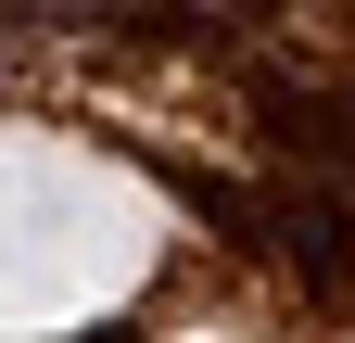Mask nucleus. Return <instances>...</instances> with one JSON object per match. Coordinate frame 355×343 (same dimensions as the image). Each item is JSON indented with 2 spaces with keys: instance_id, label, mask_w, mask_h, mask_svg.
Listing matches in <instances>:
<instances>
[{
  "instance_id": "f257e3e1",
  "label": "nucleus",
  "mask_w": 355,
  "mask_h": 343,
  "mask_svg": "<svg viewBox=\"0 0 355 343\" xmlns=\"http://www.w3.org/2000/svg\"><path fill=\"white\" fill-rule=\"evenodd\" d=\"M140 267H153V203L102 153L51 127H0V343L127 306Z\"/></svg>"
}]
</instances>
